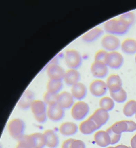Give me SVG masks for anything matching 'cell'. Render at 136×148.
Returning <instances> with one entry per match:
<instances>
[{"instance_id": "cell-1", "label": "cell", "mask_w": 136, "mask_h": 148, "mask_svg": "<svg viewBox=\"0 0 136 148\" xmlns=\"http://www.w3.org/2000/svg\"><path fill=\"white\" fill-rule=\"evenodd\" d=\"M126 22L120 18H114L105 22L104 29L108 34L123 35L126 34L131 28Z\"/></svg>"}, {"instance_id": "cell-34", "label": "cell", "mask_w": 136, "mask_h": 148, "mask_svg": "<svg viewBox=\"0 0 136 148\" xmlns=\"http://www.w3.org/2000/svg\"><path fill=\"white\" fill-rule=\"evenodd\" d=\"M109 136L111 139V145H114L118 143L120 140L121 138L120 134H117L113 131L111 127L108 128L106 131Z\"/></svg>"}, {"instance_id": "cell-9", "label": "cell", "mask_w": 136, "mask_h": 148, "mask_svg": "<svg viewBox=\"0 0 136 148\" xmlns=\"http://www.w3.org/2000/svg\"><path fill=\"white\" fill-rule=\"evenodd\" d=\"M108 90L106 83L101 79L93 80L89 85V90L91 94L97 97H100L105 95Z\"/></svg>"}, {"instance_id": "cell-30", "label": "cell", "mask_w": 136, "mask_h": 148, "mask_svg": "<svg viewBox=\"0 0 136 148\" xmlns=\"http://www.w3.org/2000/svg\"><path fill=\"white\" fill-rule=\"evenodd\" d=\"M110 96L113 100L118 103H124L127 99V94L124 89L115 92H110Z\"/></svg>"}, {"instance_id": "cell-6", "label": "cell", "mask_w": 136, "mask_h": 148, "mask_svg": "<svg viewBox=\"0 0 136 148\" xmlns=\"http://www.w3.org/2000/svg\"><path fill=\"white\" fill-rule=\"evenodd\" d=\"M124 61V58L122 54L115 51L108 52L105 60V64L108 67L117 70L122 66Z\"/></svg>"}, {"instance_id": "cell-26", "label": "cell", "mask_w": 136, "mask_h": 148, "mask_svg": "<svg viewBox=\"0 0 136 148\" xmlns=\"http://www.w3.org/2000/svg\"><path fill=\"white\" fill-rule=\"evenodd\" d=\"M63 86L62 81L49 79L47 84V91L53 94H59Z\"/></svg>"}, {"instance_id": "cell-36", "label": "cell", "mask_w": 136, "mask_h": 148, "mask_svg": "<svg viewBox=\"0 0 136 148\" xmlns=\"http://www.w3.org/2000/svg\"><path fill=\"white\" fill-rule=\"evenodd\" d=\"M131 145L132 148H136V134L132 138Z\"/></svg>"}, {"instance_id": "cell-21", "label": "cell", "mask_w": 136, "mask_h": 148, "mask_svg": "<svg viewBox=\"0 0 136 148\" xmlns=\"http://www.w3.org/2000/svg\"><path fill=\"white\" fill-rule=\"evenodd\" d=\"M71 93L74 99L82 100L87 96V87L84 84L79 82L71 87Z\"/></svg>"}, {"instance_id": "cell-33", "label": "cell", "mask_w": 136, "mask_h": 148, "mask_svg": "<svg viewBox=\"0 0 136 148\" xmlns=\"http://www.w3.org/2000/svg\"><path fill=\"white\" fill-rule=\"evenodd\" d=\"M108 53V52L105 50H100L98 51L95 55L94 61L105 63V60Z\"/></svg>"}, {"instance_id": "cell-12", "label": "cell", "mask_w": 136, "mask_h": 148, "mask_svg": "<svg viewBox=\"0 0 136 148\" xmlns=\"http://www.w3.org/2000/svg\"><path fill=\"white\" fill-rule=\"evenodd\" d=\"M25 137L31 148H44L46 146L43 134L35 133Z\"/></svg>"}, {"instance_id": "cell-23", "label": "cell", "mask_w": 136, "mask_h": 148, "mask_svg": "<svg viewBox=\"0 0 136 148\" xmlns=\"http://www.w3.org/2000/svg\"><path fill=\"white\" fill-rule=\"evenodd\" d=\"M77 125L72 122H65L60 125L59 131L62 135L70 136L75 135L78 131Z\"/></svg>"}, {"instance_id": "cell-3", "label": "cell", "mask_w": 136, "mask_h": 148, "mask_svg": "<svg viewBox=\"0 0 136 148\" xmlns=\"http://www.w3.org/2000/svg\"><path fill=\"white\" fill-rule=\"evenodd\" d=\"M32 112L35 119L40 123H44L47 120V107L44 101L36 100L33 101L31 106Z\"/></svg>"}, {"instance_id": "cell-10", "label": "cell", "mask_w": 136, "mask_h": 148, "mask_svg": "<svg viewBox=\"0 0 136 148\" xmlns=\"http://www.w3.org/2000/svg\"><path fill=\"white\" fill-rule=\"evenodd\" d=\"M90 71L95 77L99 79L104 78L107 76L108 67L105 63L94 61L91 65Z\"/></svg>"}, {"instance_id": "cell-25", "label": "cell", "mask_w": 136, "mask_h": 148, "mask_svg": "<svg viewBox=\"0 0 136 148\" xmlns=\"http://www.w3.org/2000/svg\"><path fill=\"white\" fill-rule=\"evenodd\" d=\"M121 50L124 53L133 54L136 53V40L134 39H126L121 43Z\"/></svg>"}, {"instance_id": "cell-2", "label": "cell", "mask_w": 136, "mask_h": 148, "mask_svg": "<svg viewBox=\"0 0 136 148\" xmlns=\"http://www.w3.org/2000/svg\"><path fill=\"white\" fill-rule=\"evenodd\" d=\"M8 132L10 136L14 139L19 141L24 136L25 124L20 119H14L8 124Z\"/></svg>"}, {"instance_id": "cell-16", "label": "cell", "mask_w": 136, "mask_h": 148, "mask_svg": "<svg viewBox=\"0 0 136 148\" xmlns=\"http://www.w3.org/2000/svg\"><path fill=\"white\" fill-rule=\"evenodd\" d=\"M81 74L77 69H69L65 72L63 80L66 85L72 87L80 82Z\"/></svg>"}, {"instance_id": "cell-22", "label": "cell", "mask_w": 136, "mask_h": 148, "mask_svg": "<svg viewBox=\"0 0 136 148\" xmlns=\"http://www.w3.org/2000/svg\"><path fill=\"white\" fill-rule=\"evenodd\" d=\"M104 33V31L100 27H96L86 33L82 37V39L87 43H91L99 38Z\"/></svg>"}, {"instance_id": "cell-24", "label": "cell", "mask_w": 136, "mask_h": 148, "mask_svg": "<svg viewBox=\"0 0 136 148\" xmlns=\"http://www.w3.org/2000/svg\"><path fill=\"white\" fill-rule=\"evenodd\" d=\"M94 140L97 145L101 147H106L111 144V139L108 132L99 131L94 135Z\"/></svg>"}, {"instance_id": "cell-27", "label": "cell", "mask_w": 136, "mask_h": 148, "mask_svg": "<svg viewBox=\"0 0 136 148\" xmlns=\"http://www.w3.org/2000/svg\"><path fill=\"white\" fill-rule=\"evenodd\" d=\"M62 148H86V145L81 140L70 138L63 143Z\"/></svg>"}, {"instance_id": "cell-32", "label": "cell", "mask_w": 136, "mask_h": 148, "mask_svg": "<svg viewBox=\"0 0 136 148\" xmlns=\"http://www.w3.org/2000/svg\"><path fill=\"white\" fill-rule=\"evenodd\" d=\"M119 18L126 22L131 26L134 24L136 19L135 14L132 12H129L124 14L120 15Z\"/></svg>"}, {"instance_id": "cell-11", "label": "cell", "mask_w": 136, "mask_h": 148, "mask_svg": "<svg viewBox=\"0 0 136 148\" xmlns=\"http://www.w3.org/2000/svg\"><path fill=\"white\" fill-rule=\"evenodd\" d=\"M65 73L63 68L57 64H51L47 68V75L49 79L62 81Z\"/></svg>"}, {"instance_id": "cell-4", "label": "cell", "mask_w": 136, "mask_h": 148, "mask_svg": "<svg viewBox=\"0 0 136 148\" xmlns=\"http://www.w3.org/2000/svg\"><path fill=\"white\" fill-rule=\"evenodd\" d=\"M64 60L70 69H77L82 63V58L80 53L74 49L67 50L64 54Z\"/></svg>"}, {"instance_id": "cell-37", "label": "cell", "mask_w": 136, "mask_h": 148, "mask_svg": "<svg viewBox=\"0 0 136 148\" xmlns=\"http://www.w3.org/2000/svg\"><path fill=\"white\" fill-rule=\"evenodd\" d=\"M114 148H132L129 146H127L126 145H117L116 147H114Z\"/></svg>"}, {"instance_id": "cell-20", "label": "cell", "mask_w": 136, "mask_h": 148, "mask_svg": "<svg viewBox=\"0 0 136 148\" xmlns=\"http://www.w3.org/2000/svg\"><path fill=\"white\" fill-rule=\"evenodd\" d=\"M90 117L100 128L108 122L109 119V114L107 111L101 108L96 110Z\"/></svg>"}, {"instance_id": "cell-29", "label": "cell", "mask_w": 136, "mask_h": 148, "mask_svg": "<svg viewBox=\"0 0 136 148\" xmlns=\"http://www.w3.org/2000/svg\"><path fill=\"white\" fill-rule=\"evenodd\" d=\"M100 107L106 111H110L114 107V103L112 99L109 97H104L100 100Z\"/></svg>"}, {"instance_id": "cell-19", "label": "cell", "mask_w": 136, "mask_h": 148, "mask_svg": "<svg viewBox=\"0 0 136 148\" xmlns=\"http://www.w3.org/2000/svg\"><path fill=\"white\" fill-rule=\"evenodd\" d=\"M46 146L49 148H56L59 144L57 134L53 130H47L43 133Z\"/></svg>"}, {"instance_id": "cell-39", "label": "cell", "mask_w": 136, "mask_h": 148, "mask_svg": "<svg viewBox=\"0 0 136 148\" xmlns=\"http://www.w3.org/2000/svg\"><path fill=\"white\" fill-rule=\"evenodd\" d=\"M135 62H136V56H135Z\"/></svg>"}, {"instance_id": "cell-5", "label": "cell", "mask_w": 136, "mask_h": 148, "mask_svg": "<svg viewBox=\"0 0 136 148\" xmlns=\"http://www.w3.org/2000/svg\"><path fill=\"white\" fill-rule=\"evenodd\" d=\"M89 111L88 105L85 102L79 101L75 103L72 107L71 116L75 120L81 121L87 116Z\"/></svg>"}, {"instance_id": "cell-8", "label": "cell", "mask_w": 136, "mask_h": 148, "mask_svg": "<svg viewBox=\"0 0 136 148\" xmlns=\"http://www.w3.org/2000/svg\"><path fill=\"white\" fill-rule=\"evenodd\" d=\"M114 132L120 134L124 132H133L136 130V123L133 121L123 120L116 122L111 127Z\"/></svg>"}, {"instance_id": "cell-15", "label": "cell", "mask_w": 136, "mask_h": 148, "mask_svg": "<svg viewBox=\"0 0 136 148\" xmlns=\"http://www.w3.org/2000/svg\"><path fill=\"white\" fill-rule=\"evenodd\" d=\"M107 86L110 92H115L122 89L123 82L119 75L112 74L107 79Z\"/></svg>"}, {"instance_id": "cell-18", "label": "cell", "mask_w": 136, "mask_h": 148, "mask_svg": "<svg viewBox=\"0 0 136 148\" xmlns=\"http://www.w3.org/2000/svg\"><path fill=\"white\" fill-rule=\"evenodd\" d=\"M34 100L33 92L30 90H27L24 92L20 99L18 106L20 109L26 110L30 108Z\"/></svg>"}, {"instance_id": "cell-40", "label": "cell", "mask_w": 136, "mask_h": 148, "mask_svg": "<svg viewBox=\"0 0 136 148\" xmlns=\"http://www.w3.org/2000/svg\"></svg>"}, {"instance_id": "cell-13", "label": "cell", "mask_w": 136, "mask_h": 148, "mask_svg": "<svg viewBox=\"0 0 136 148\" xmlns=\"http://www.w3.org/2000/svg\"><path fill=\"white\" fill-rule=\"evenodd\" d=\"M47 116L51 121L58 122L64 116V110L58 104L49 106L47 111Z\"/></svg>"}, {"instance_id": "cell-28", "label": "cell", "mask_w": 136, "mask_h": 148, "mask_svg": "<svg viewBox=\"0 0 136 148\" xmlns=\"http://www.w3.org/2000/svg\"><path fill=\"white\" fill-rule=\"evenodd\" d=\"M123 113L128 117H132L136 114V101L131 100L127 102L123 109Z\"/></svg>"}, {"instance_id": "cell-35", "label": "cell", "mask_w": 136, "mask_h": 148, "mask_svg": "<svg viewBox=\"0 0 136 148\" xmlns=\"http://www.w3.org/2000/svg\"><path fill=\"white\" fill-rule=\"evenodd\" d=\"M15 148H31L26 140L25 136L19 141L18 143Z\"/></svg>"}, {"instance_id": "cell-7", "label": "cell", "mask_w": 136, "mask_h": 148, "mask_svg": "<svg viewBox=\"0 0 136 148\" xmlns=\"http://www.w3.org/2000/svg\"><path fill=\"white\" fill-rule=\"evenodd\" d=\"M101 45L107 51L112 52L118 50L120 47L121 43L120 40L115 35L108 34L102 38Z\"/></svg>"}, {"instance_id": "cell-31", "label": "cell", "mask_w": 136, "mask_h": 148, "mask_svg": "<svg viewBox=\"0 0 136 148\" xmlns=\"http://www.w3.org/2000/svg\"><path fill=\"white\" fill-rule=\"evenodd\" d=\"M58 95L47 91L43 96L44 102L49 106L58 104Z\"/></svg>"}, {"instance_id": "cell-14", "label": "cell", "mask_w": 136, "mask_h": 148, "mask_svg": "<svg viewBox=\"0 0 136 148\" xmlns=\"http://www.w3.org/2000/svg\"><path fill=\"white\" fill-rule=\"evenodd\" d=\"M74 98L71 93L64 91L58 95V104L64 109H68L73 107Z\"/></svg>"}, {"instance_id": "cell-17", "label": "cell", "mask_w": 136, "mask_h": 148, "mask_svg": "<svg viewBox=\"0 0 136 148\" xmlns=\"http://www.w3.org/2000/svg\"><path fill=\"white\" fill-rule=\"evenodd\" d=\"M100 127L89 117L87 120L81 123L80 125V131L84 135H89L92 134Z\"/></svg>"}, {"instance_id": "cell-38", "label": "cell", "mask_w": 136, "mask_h": 148, "mask_svg": "<svg viewBox=\"0 0 136 148\" xmlns=\"http://www.w3.org/2000/svg\"><path fill=\"white\" fill-rule=\"evenodd\" d=\"M114 148V147H108V148Z\"/></svg>"}]
</instances>
